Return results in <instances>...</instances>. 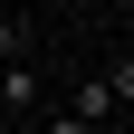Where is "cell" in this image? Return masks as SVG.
<instances>
[{
	"label": "cell",
	"mask_w": 134,
	"mask_h": 134,
	"mask_svg": "<svg viewBox=\"0 0 134 134\" xmlns=\"http://www.w3.org/2000/svg\"><path fill=\"white\" fill-rule=\"evenodd\" d=\"M0 58H29V19L19 10H0Z\"/></svg>",
	"instance_id": "5"
},
{
	"label": "cell",
	"mask_w": 134,
	"mask_h": 134,
	"mask_svg": "<svg viewBox=\"0 0 134 134\" xmlns=\"http://www.w3.org/2000/svg\"><path fill=\"white\" fill-rule=\"evenodd\" d=\"M67 105L86 115V125H96V134H105V125H115V115H125V105H115V86H105V77H77V86H67Z\"/></svg>",
	"instance_id": "2"
},
{
	"label": "cell",
	"mask_w": 134,
	"mask_h": 134,
	"mask_svg": "<svg viewBox=\"0 0 134 134\" xmlns=\"http://www.w3.org/2000/svg\"><path fill=\"white\" fill-rule=\"evenodd\" d=\"M0 125H10V115H0Z\"/></svg>",
	"instance_id": "6"
},
{
	"label": "cell",
	"mask_w": 134,
	"mask_h": 134,
	"mask_svg": "<svg viewBox=\"0 0 134 134\" xmlns=\"http://www.w3.org/2000/svg\"><path fill=\"white\" fill-rule=\"evenodd\" d=\"M38 105H48L38 67H29V58H0V115H38Z\"/></svg>",
	"instance_id": "1"
},
{
	"label": "cell",
	"mask_w": 134,
	"mask_h": 134,
	"mask_svg": "<svg viewBox=\"0 0 134 134\" xmlns=\"http://www.w3.org/2000/svg\"><path fill=\"white\" fill-rule=\"evenodd\" d=\"M38 134H96V125H86L77 105H38Z\"/></svg>",
	"instance_id": "4"
},
{
	"label": "cell",
	"mask_w": 134,
	"mask_h": 134,
	"mask_svg": "<svg viewBox=\"0 0 134 134\" xmlns=\"http://www.w3.org/2000/svg\"><path fill=\"white\" fill-rule=\"evenodd\" d=\"M96 77H105V86H115V105H134V48H115V58L96 67Z\"/></svg>",
	"instance_id": "3"
}]
</instances>
